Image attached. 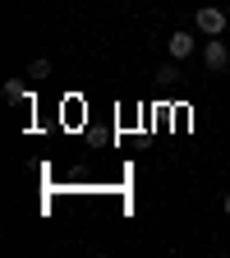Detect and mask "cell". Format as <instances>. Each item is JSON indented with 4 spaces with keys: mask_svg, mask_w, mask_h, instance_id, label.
Returning <instances> with one entry per match:
<instances>
[{
    "mask_svg": "<svg viewBox=\"0 0 230 258\" xmlns=\"http://www.w3.org/2000/svg\"><path fill=\"white\" fill-rule=\"evenodd\" d=\"M193 28H198L203 37H221V32L230 28V19H225V10H216V5H203L198 14H193Z\"/></svg>",
    "mask_w": 230,
    "mask_h": 258,
    "instance_id": "1",
    "label": "cell"
},
{
    "mask_svg": "<svg viewBox=\"0 0 230 258\" xmlns=\"http://www.w3.org/2000/svg\"><path fill=\"white\" fill-rule=\"evenodd\" d=\"M5 102H32V97H28V83L10 79V83H5Z\"/></svg>",
    "mask_w": 230,
    "mask_h": 258,
    "instance_id": "5",
    "label": "cell"
},
{
    "mask_svg": "<svg viewBox=\"0 0 230 258\" xmlns=\"http://www.w3.org/2000/svg\"><path fill=\"white\" fill-rule=\"evenodd\" d=\"M225 217H230V194H225Z\"/></svg>",
    "mask_w": 230,
    "mask_h": 258,
    "instance_id": "7",
    "label": "cell"
},
{
    "mask_svg": "<svg viewBox=\"0 0 230 258\" xmlns=\"http://www.w3.org/2000/svg\"><path fill=\"white\" fill-rule=\"evenodd\" d=\"M203 64H207V74H221L225 64H230V51H225L221 37H207V46H203Z\"/></svg>",
    "mask_w": 230,
    "mask_h": 258,
    "instance_id": "2",
    "label": "cell"
},
{
    "mask_svg": "<svg viewBox=\"0 0 230 258\" xmlns=\"http://www.w3.org/2000/svg\"><path fill=\"white\" fill-rule=\"evenodd\" d=\"M157 79H161V83H175V79H180V70H175V64H161Z\"/></svg>",
    "mask_w": 230,
    "mask_h": 258,
    "instance_id": "6",
    "label": "cell"
},
{
    "mask_svg": "<svg viewBox=\"0 0 230 258\" xmlns=\"http://www.w3.org/2000/svg\"><path fill=\"white\" fill-rule=\"evenodd\" d=\"M28 79H32V83H46V79H51V60H46V55H37V60L28 64Z\"/></svg>",
    "mask_w": 230,
    "mask_h": 258,
    "instance_id": "4",
    "label": "cell"
},
{
    "mask_svg": "<svg viewBox=\"0 0 230 258\" xmlns=\"http://www.w3.org/2000/svg\"><path fill=\"white\" fill-rule=\"evenodd\" d=\"M193 46H198V37H193V32H184V28H175L171 37H166L171 60H189V55H193Z\"/></svg>",
    "mask_w": 230,
    "mask_h": 258,
    "instance_id": "3",
    "label": "cell"
}]
</instances>
